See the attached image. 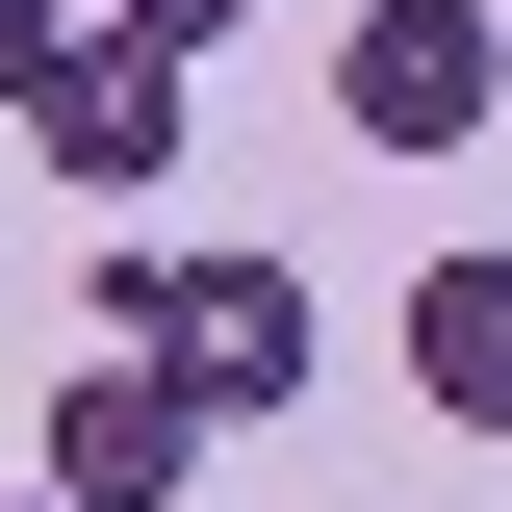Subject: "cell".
Masks as SVG:
<instances>
[{
  "mask_svg": "<svg viewBox=\"0 0 512 512\" xmlns=\"http://www.w3.org/2000/svg\"><path fill=\"white\" fill-rule=\"evenodd\" d=\"M103 308H128V359H180L205 384V436H256V410H308V359H333V308H308V256H103Z\"/></svg>",
  "mask_w": 512,
  "mask_h": 512,
  "instance_id": "6da1fadb",
  "label": "cell"
},
{
  "mask_svg": "<svg viewBox=\"0 0 512 512\" xmlns=\"http://www.w3.org/2000/svg\"><path fill=\"white\" fill-rule=\"evenodd\" d=\"M410 384H436L461 436H512V256H436L410 282Z\"/></svg>",
  "mask_w": 512,
  "mask_h": 512,
  "instance_id": "5b68a950",
  "label": "cell"
},
{
  "mask_svg": "<svg viewBox=\"0 0 512 512\" xmlns=\"http://www.w3.org/2000/svg\"><path fill=\"white\" fill-rule=\"evenodd\" d=\"M52 487H77V512H180V487H205V384H180V359H77V384H52Z\"/></svg>",
  "mask_w": 512,
  "mask_h": 512,
  "instance_id": "277c9868",
  "label": "cell"
},
{
  "mask_svg": "<svg viewBox=\"0 0 512 512\" xmlns=\"http://www.w3.org/2000/svg\"><path fill=\"white\" fill-rule=\"evenodd\" d=\"M77 52V0H0V103H26V77H52Z\"/></svg>",
  "mask_w": 512,
  "mask_h": 512,
  "instance_id": "8992f818",
  "label": "cell"
},
{
  "mask_svg": "<svg viewBox=\"0 0 512 512\" xmlns=\"http://www.w3.org/2000/svg\"><path fill=\"white\" fill-rule=\"evenodd\" d=\"M0 128L52 154L77 205H154V180H180V128H205V52H180V26H128V0H103V26H77V52L26 77V103H0Z\"/></svg>",
  "mask_w": 512,
  "mask_h": 512,
  "instance_id": "7a4b0ae2",
  "label": "cell"
},
{
  "mask_svg": "<svg viewBox=\"0 0 512 512\" xmlns=\"http://www.w3.org/2000/svg\"><path fill=\"white\" fill-rule=\"evenodd\" d=\"M333 128H359V154H461V128H512V0H359Z\"/></svg>",
  "mask_w": 512,
  "mask_h": 512,
  "instance_id": "3957f363",
  "label": "cell"
},
{
  "mask_svg": "<svg viewBox=\"0 0 512 512\" xmlns=\"http://www.w3.org/2000/svg\"><path fill=\"white\" fill-rule=\"evenodd\" d=\"M128 26H180V52H231V26H256V0H128Z\"/></svg>",
  "mask_w": 512,
  "mask_h": 512,
  "instance_id": "52a82bcc",
  "label": "cell"
},
{
  "mask_svg": "<svg viewBox=\"0 0 512 512\" xmlns=\"http://www.w3.org/2000/svg\"><path fill=\"white\" fill-rule=\"evenodd\" d=\"M26 512H77V487H26Z\"/></svg>",
  "mask_w": 512,
  "mask_h": 512,
  "instance_id": "ba28073f",
  "label": "cell"
}]
</instances>
